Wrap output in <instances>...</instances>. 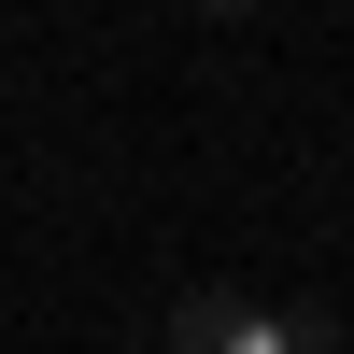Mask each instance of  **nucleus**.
Returning <instances> with one entry per match:
<instances>
[{"mask_svg":"<svg viewBox=\"0 0 354 354\" xmlns=\"http://www.w3.org/2000/svg\"><path fill=\"white\" fill-rule=\"evenodd\" d=\"M170 354H326V312H270V298H185L170 312Z\"/></svg>","mask_w":354,"mask_h":354,"instance_id":"f257e3e1","label":"nucleus"},{"mask_svg":"<svg viewBox=\"0 0 354 354\" xmlns=\"http://www.w3.org/2000/svg\"><path fill=\"white\" fill-rule=\"evenodd\" d=\"M198 15H255V0H198Z\"/></svg>","mask_w":354,"mask_h":354,"instance_id":"f03ea898","label":"nucleus"}]
</instances>
